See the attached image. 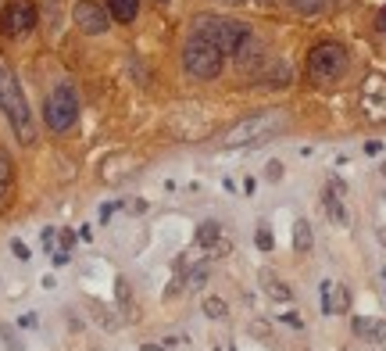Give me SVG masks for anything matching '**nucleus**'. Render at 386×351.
Masks as SVG:
<instances>
[{
    "mask_svg": "<svg viewBox=\"0 0 386 351\" xmlns=\"http://www.w3.org/2000/svg\"><path fill=\"white\" fill-rule=\"evenodd\" d=\"M11 251H15V258H18V262H29V258H33V255H29V247L21 244V240H11Z\"/></svg>",
    "mask_w": 386,
    "mask_h": 351,
    "instance_id": "5701e85b",
    "label": "nucleus"
},
{
    "mask_svg": "<svg viewBox=\"0 0 386 351\" xmlns=\"http://www.w3.org/2000/svg\"><path fill=\"white\" fill-rule=\"evenodd\" d=\"M354 334L365 337V341H383L386 337V323L383 319H365V316H358L354 319Z\"/></svg>",
    "mask_w": 386,
    "mask_h": 351,
    "instance_id": "4468645a",
    "label": "nucleus"
},
{
    "mask_svg": "<svg viewBox=\"0 0 386 351\" xmlns=\"http://www.w3.org/2000/svg\"><path fill=\"white\" fill-rule=\"evenodd\" d=\"M279 129H286V115L283 111H257L240 118L236 126H229L222 133L226 147H247V143H268Z\"/></svg>",
    "mask_w": 386,
    "mask_h": 351,
    "instance_id": "f03ea898",
    "label": "nucleus"
},
{
    "mask_svg": "<svg viewBox=\"0 0 386 351\" xmlns=\"http://www.w3.org/2000/svg\"><path fill=\"white\" fill-rule=\"evenodd\" d=\"M75 118H79V97L68 82H61L43 100V122H47L50 133H68L75 126Z\"/></svg>",
    "mask_w": 386,
    "mask_h": 351,
    "instance_id": "423d86ee",
    "label": "nucleus"
},
{
    "mask_svg": "<svg viewBox=\"0 0 386 351\" xmlns=\"http://www.w3.org/2000/svg\"><path fill=\"white\" fill-rule=\"evenodd\" d=\"M226 312H229V308H226L222 298H208V301H204V316H208V319H222Z\"/></svg>",
    "mask_w": 386,
    "mask_h": 351,
    "instance_id": "412c9836",
    "label": "nucleus"
},
{
    "mask_svg": "<svg viewBox=\"0 0 386 351\" xmlns=\"http://www.w3.org/2000/svg\"><path fill=\"white\" fill-rule=\"evenodd\" d=\"M161 4H165V0H161Z\"/></svg>",
    "mask_w": 386,
    "mask_h": 351,
    "instance_id": "473e14b6",
    "label": "nucleus"
},
{
    "mask_svg": "<svg viewBox=\"0 0 386 351\" xmlns=\"http://www.w3.org/2000/svg\"><path fill=\"white\" fill-rule=\"evenodd\" d=\"M232 4H243V0H232Z\"/></svg>",
    "mask_w": 386,
    "mask_h": 351,
    "instance_id": "c756f323",
    "label": "nucleus"
},
{
    "mask_svg": "<svg viewBox=\"0 0 386 351\" xmlns=\"http://www.w3.org/2000/svg\"><path fill=\"white\" fill-rule=\"evenodd\" d=\"M376 26H379V33H383V36H386V8H383V11H379V18H376Z\"/></svg>",
    "mask_w": 386,
    "mask_h": 351,
    "instance_id": "cd10ccee",
    "label": "nucleus"
},
{
    "mask_svg": "<svg viewBox=\"0 0 386 351\" xmlns=\"http://www.w3.org/2000/svg\"><path fill=\"white\" fill-rule=\"evenodd\" d=\"M219 237H222L219 222L208 219V222H201V230H197V247H214V244H219Z\"/></svg>",
    "mask_w": 386,
    "mask_h": 351,
    "instance_id": "a211bd4d",
    "label": "nucleus"
},
{
    "mask_svg": "<svg viewBox=\"0 0 386 351\" xmlns=\"http://www.w3.org/2000/svg\"><path fill=\"white\" fill-rule=\"evenodd\" d=\"M257 79H261L265 87H290V82H293V69L286 65V61L272 57V61H265V69L257 72Z\"/></svg>",
    "mask_w": 386,
    "mask_h": 351,
    "instance_id": "9b49d317",
    "label": "nucleus"
},
{
    "mask_svg": "<svg viewBox=\"0 0 386 351\" xmlns=\"http://www.w3.org/2000/svg\"><path fill=\"white\" fill-rule=\"evenodd\" d=\"M115 298H118V312L125 323H133L136 319V298H133V287H129V280H115Z\"/></svg>",
    "mask_w": 386,
    "mask_h": 351,
    "instance_id": "f8f14e48",
    "label": "nucleus"
},
{
    "mask_svg": "<svg viewBox=\"0 0 386 351\" xmlns=\"http://www.w3.org/2000/svg\"><path fill=\"white\" fill-rule=\"evenodd\" d=\"M347 65H351L347 51L340 44H333V39H322V44H315L311 54H308V79L318 82V87H329V82H336L343 72H347Z\"/></svg>",
    "mask_w": 386,
    "mask_h": 351,
    "instance_id": "39448f33",
    "label": "nucleus"
},
{
    "mask_svg": "<svg viewBox=\"0 0 386 351\" xmlns=\"http://www.w3.org/2000/svg\"><path fill=\"white\" fill-rule=\"evenodd\" d=\"M72 18H75V26H79V33H86V36H100V33H107V11L104 8H97L93 0H79V4L72 8Z\"/></svg>",
    "mask_w": 386,
    "mask_h": 351,
    "instance_id": "6e6552de",
    "label": "nucleus"
},
{
    "mask_svg": "<svg viewBox=\"0 0 386 351\" xmlns=\"http://www.w3.org/2000/svg\"><path fill=\"white\" fill-rule=\"evenodd\" d=\"M361 108L372 122H383L386 118V79L379 75H369L365 79V90H361Z\"/></svg>",
    "mask_w": 386,
    "mask_h": 351,
    "instance_id": "1a4fd4ad",
    "label": "nucleus"
},
{
    "mask_svg": "<svg viewBox=\"0 0 386 351\" xmlns=\"http://www.w3.org/2000/svg\"><path fill=\"white\" fill-rule=\"evenodd\" d=\"M383 176H386V165H383Z\"/></svg>",
    "mask_w": 386,
    "mask_h": 351,
    "instance_id": "7c9ffc66",
    "label": "nucleus"
},
{
    "mask_svg": "<svg viewBox=\"0 0 386 351\" xmlns=\"http://www.w3.org/2000/svg\"><path fill=\"white\" fill-rule=\"evenodd\" d=\"M286 8L290 11H297V15H322L326 11V0H286Z\"/></svg>",
    "mask_w": 386,
    "mask_h": 351,
    "instance_id": "6ab92c4d",
    "label": "nucleus"
},
{
    "mask_svg": "<svg viewBox=\"0 0 386 351\" xmlns=\"http://www.w3.org/2000/svg\"><path fill=\"white\" fill-rule=\"evenodd\" d=\"M229 351H236V348H229Z\"/></svg>",
    "mask_w": 386,
    "mask_h": 351,
    "instance_id": "2f4dec72",
    "label": "nucleus"
},
{
    "mask_svg": "<svg viewBox=\"0 0 386 351\" xmlns=\"http://www.w3.org/2000/svg\"><path fill=\"white\" fill-rule=\"evenodd\" d=\"M140 351H168V348H165V344H154V341H147Z\"/></svg>",
    "mask_w": 386,
    "mask_h": 351,
    "instance_id": "bb28decb",
    "label": "nucleus"
},
{
    "mask_svg": "<svg viewBox=\"0 0 386 351\" xmlns=\"http://www.w3.org/2000/svg\"><path fill=\"white\" fill-rule=\"evenodd\" d=\"M204 280H208V269H204V265H201V269H193V273L186 276L190 287H204Z\"/></svg>",
    "mask_w": 386,
    "mask_h": 351,
    "instance_id": "4be33fe9",
    "label": "nucleus"
},
{
    "mask_svg": "<svg viewBox=\"0 0 386 351\" xmlns=\"http://www.w3.org/2000/svg\"><path fill=\"white\" fill-rule=\"evenodd\" d=\"M326 212H329V219L336 222V226H343L347 222V212H343V183H329V190H326Z\"/></svg>",
    "mask_w": 386,
    "mask_h": 351,
    "instance_id": "ddd939ff",
    "label": "nucleus"
},
{
    "mask_svg": "<svg viewBox=\"0 0 386 351\" xmlns=\"http://www.w3.org/2000/svg\"><path fill=\"white\" fill-rule=\"evenodd\" d=\"M0 108H4V115H8V122H11L15 136L26 143V147H29V143H36V126H33L29 100H26V93H21L18 79H15L11 72H0Z\"/></svg>",
    "mask_w": 386,
    "mask_h": 351,
    "instance_id": "7ed1b4c3",
    "label": "nucleus"
},
{
    "mask_svg": "<svg viewBox=\"0 0 386 351\" xmlns=\"http://www.w3.org/2000/svg\"><path fill=\"white\" fill-rule=\"evenodd\" d=\"M193 33L204 36V39H211V44L219 47L222 54H232V57L254 39V33H250L247 22H236V18H219V15H197V18H193Z\"/></svg>",
    "mask_w": 386,
    "mask_h": 351,
    "instance_id": "f257e3e1",
    "label": "nucleus"
},
{
    "mask_svg": "<svg viewBox=\"0 0 386 351\" xmlns=\"http://www.w3.org/2000/svg\"><path fill=\"white\" fill-rule=\"evenodd\" d=\"M311 244H315V237H311V222L308 219H297L293 222V247L300 255H308L311 251Z\"/></svg>",
    "mask_w": 386,
    "mask_h": 351,
    "instance_id": "2eb2a0df",
    "label": "nucleus"
},
{
    "mask_svg": "<svg viewBox=\"0 0 386 351\" xmlns=\"http://www.w3.org/2000/svg\"><path fill=\"white\" fill-rule=\"evenodd\" d=\"M226 54L211 44V39L190 33V39L183 44V69L190 79H219Z\"/></svg>",
    "mask_w": 386,
    "mask_h": 351,
    "instance_id": "20e7f679",
    "label": "nucleus"
},
{
    "mask_svg": "<svg viewBox=\"0 0 386 351\" xmlns=\"http://www.w3.org/2000/svg\"><path fill=\"white\" fill-rule=\"evenodd\" d=\"M261 280H265V294H268V298H275V301H290V298H293L290 287H286L283 280H275L272 273H265Z\"/></svg>",
    "mask_w": 386,
    "mask_h": 351,
    "instance_id": "f3484780",
    "label": "nucleus"
},
{
    "mask_svg": "<svg viewBox=\"0 0 386 351\" xmlns=\"http://www.w3.org/2000/svg\"><path fill=\"white\" fill-rule=\"evenodd\" d=\"M0 334H4V341H8V351H21V344L15 341V330L11 326H0Z\"/></svg>",
    "mask_w": 386,
    "mask_h": 351,
    "instance_id": "393cba45",
    "label": "nucleus"
},
{
    "mask_svg": "<svg viewBox=\"0 0 386 351\" xmlns=\"http://www.w3.org/2000/svg\"><path fill=\"white\" fill-rule=\"evenodd\" d=\"M318 294H322V312H326V316H340V312H347V308H351L347 287L336 283V280H326Z\"/></svg>",
    "mask_w": 386,
    "mask_h": 351,
    "instance_id": "9d476101",
    "label": "nucleus"
},
{
    "mask_svg": "<svg viewBox=\"0 0 386 351\" xmlns=\"http://www.w3.org/2000/svg\"><path fill=\"white\" fill-rule=\"evenodd\" d=\"M107 8H111V18H118V22H133L140 11V0H107Z\"/></svg>",
    "mask_w": 386,
    "mask_h": 351,
    "instance_id": "dca6fc26",
    "label": "nucleus"
},
{
    "mask_svg": "<svg viewBox=\"0 0 386 351\" xmlns=\"http://www.w3.org/2000/svg\"><path fill=\"white\" fill-rule=\"evenodd\" d=\"M254 240H257V247H261V251H272V233L265 230V226L257 230V237H254Z\"/></svg>",
    "mask_w": 386,
    "mask_h": 351,
    "instance_id": "b1692460",
    "label": "nucleus"
},
{
    "mask_svg": "<svg viewBox=\"0 0 386 351\" xmlns=\"http://www.w3.org/2000/svg\"><path fill=\"white\" fill-rule=\"evenodd\" d=\"M379 240L386 244V226H379Z\"/></svg>",
    "mask_w": 386,
    "mask_h": 351,
    "instance_id": "c85d7f7f",
    "label": "nucleus"
},
{
    "mask_svg": "<svg viewBox=\"0 0 386 351\" xmlns=\"http://www.w3.org/2000/svg\"><path fill=\"white\" fill-rule=\"evenodd\" d=\"M11 158L0 151V204H4V197H8V190H11Z\"/></svg>",
    "mask_w": 386,
    "mask_h": 351,
    "instance_id": "aec40b11",
    "label": "nucleus"
},
{
    "mask_svg": "<svg viewBox=\"0 0 386 351\" xmlns=\"http://www.w3.org/2000/svg\"><path fill=\"white\" fill-rule=\"evenodd\" d=\"M279 176H283V165L272 161V165H268V179H279Z\"/></svg>",
    "mask_w": 386,
    "mask_h": 351,
    "instance_id": "a878e982",
    "label": "nucleus"
},
{
    "mask_svg": "<svg viewBox=\"0 0 386 351\" xmlns=\"http://www.w3.org/2000/svg\"><path fill=\"white\" fill-rule=\"evenodd\" d=\"M0 29L4 36H26L36 29V4L33 0H11L0 15Z\"/></svg>",
    "mask_w": 386,
    "mask_h": 351,
    "instance_id": "0eeeda50",
    "label": "nucleus"
}]
</instances>
